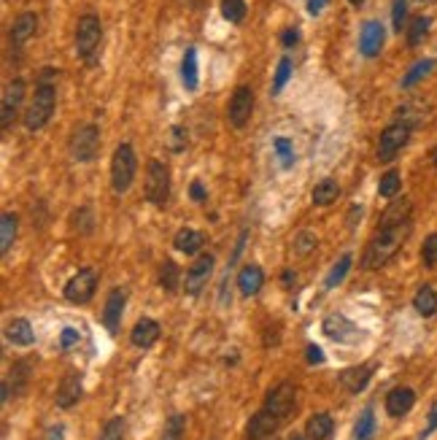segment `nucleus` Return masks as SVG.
<instances>
[{
	"label": "nucleus",
	"mask_w": 437,
	"mask_h": 440,
	"mask_svg": "<svg viewBox=\"0 0 437 440\" xmlns=\"http://www.w3.org/2000/svg\"><path fill=\"white\" fill-rule=\"evenodd\" d=\"M408 235H410V221H405V224H399V227H384V230H378V235L370 241V246H367V252H364L362 265H364L367 270L384 267V265L389 262L394 254L402 249V243H405Z\"/></svg>",
	"instance_id": "1"
},
{
	"label": "nucleus",
	"mask_w": 437,
	"mask_h": 440,
	"mask_svg": "<svg viewBox=\"0 0 437 440\" xmlns=\"http://www.w3.org/2000/svg\"><path fill=\"white\" fill-rule=\"evenodd\" d=\"M54 103H57L54 84H38L36 95H33V103H30V108L25 114V127L27 130H41L51 119V114H54Z\"/></svg>",
	"instance_id": "2"
},
{
	"label": "nucleus",
	"mask_w": 437,
	"mask_h": 440,
	"mask_svg": "<svg viewBox=\"0 0 437 440\" xmlns=\"http://www.w3.org/2000/svg\"><path fill=\"white\" fill-rule=\"evenodd\" d=\"M138 171V160H135V151H132L130 143H122L116 146L114 151V160H111V186L114 192H127L132 186V178Z\"/></svg>",
	"instance_id": "3"
},
{
	"label": "nucleus",
	"mask_w": 437,
	"mask_h": 440,
	"mask_svg": "<svg viewBox=\"0 0 437 440\" xmlns=\"http://www.w3.org/2000/svg\"><path fill=\"white\" fill-rule=\"evenodd\" d=\"M100 41H103V25H100V19H97L95 14L82 16L79 25H76V51H79V57L87 60V62H95Z\"/></svg>",
	"instance_id": "4"
},
{
	"label": "nucleus",
	"mask_w": 437,
	"mask_h": 440,
	"mask_svg": "<svg viewBox=\"0 0 437 440\" xmlns=\"http://www.w3.org/2000/svg\"><path fill=\"white\" fill-rule=\"evenodd\" d=\"M168 195H171V173L162 162L151 160L149 173H146V200L154 206H162L168 203Z\"/></svg>",
	"instance_id": "5"
},
{
	"label": "nucleus",
	"mask_w": 437,
	"mask_h": 440,
	"mask_svg": "<svg viewBox=\"0 0 437 440\" xmlns=\"http://www.w3.org/2000/svg\"><path fill=\"white\" fill-rule=\"evenodd\" d=\"M321 330L327 338H332L335 343H359L364 338V332L351 321L349 316L343 313H329L324 321H321Z\"/></svg>",
	"instance_id": "6"
},
{
	"label": "nucleus",
	"mask_w": 437,
	"mask_h": 440,
	"mask_svg": "<svg viewBox=\"0 0 437 440\" xmlns=\"http://www.w3.org/2000/svg\"><path fill=\"white\" fill-rule=\"evenodd\" d=\"M100 151V130L95 125H84L73 132L71 138V154L76 162H89Z\"/></svg>",
	"instance_id": "7"
},
{
	"label": "nucleus",
	"mask_w": 437,
	"mask_h": 440,
	"mask_svg": "<svg viewBox=\"0 0 437 440\" xmlns=\"http://www.w3.org/2000/svg\"><path fill=\"white\" fill-rule=\"evenodd\" d=\"M410 140V125L408 122H394L386 130L381 132V143H378V160L381 162H392L397 151Z\"/></svg>",
	"instance_id": "8"
},
{
	"label": "nucleus",
	"mask_w": 437,
	"mask_h": 440,
	"mask_svg": "<svg viewBox=\"0 0 437 440\" xmlns=\"http://www.w3.org/2000/svg\"><path fill=\"white\" fill-rule=\"evenodd\" d=\"M295 405H297V389H295V384H289V381H284V384H278L275 389H270V395L264 400V411H270L275 419H289V413L295 411Z\"/></svg>",
	"instance_id": "9"
},
{
	"label": "nucleus",
	"mask_w": 437,
	"mask_h": 440,
	"mask_svg": "<svg viewBox=\"0 0 437 440\" xmlns=\"http://www.w3.org/2000/svg\"><path fill=\"white\" fill-rule=\"evenodd\" d=\"M254 111V92L249 87H238L229 97V108H227V119L232 127H246Z\"/></svg>",
	"instance_id": "10"
},
{
	"label": "nucleus",
	"mask_w": 437,
	"mask_h": 440,
	"mask_svg": "<svg viewBox=\"0 0 437 440\" xmlns=\"http://www.w3.org/2000/svg\"><path fill=\"white\" fill-rule=\"evenodd\" d=\"M95 286H97L95 270H92V267H84V270H79V273L65 284V297H68L71 303H76V306H84V303L92 300Z\"/></svg>",
	"instance_id": "11"
},
{
	"label": "nucleus",
	"mask_w": 437,
	"mask_h": 440,
	"mask_svg": "<svg viewBox=\"0 0 437 440\" xmlns=\"http://www.w3.org/2000/svg\"><path fill=\"white\" fill-rule=\"evenodd\" d=\"M22 100H25V82H22V79L8 82V84H5V92H3V106H0V125H3V130L11 127L14 117L19 114Z\"/></svg>",
	"instance_id": "12"
},
{
	"label": "nucleus",
	"mask_w": 437,
	"mask_h": 440,
	"mask_svg": "<svg viewBox=\"0 0 437 440\" xmlns=\"http://www.w3.org/2000/svg\"><path fill=\"white\" fill-rule=\"evenodd\" d=\"M211 273H214V257L211 254H203V257H197L195 265H189V270H186V295H200L203 292V286L208 284V278H211Z\"/></svg>",
	"instance_id": "13"
},
{
	"label": "nucleus",
	"mask_w": 437,
	"mask_h": 440,
	"mask_svg": "<svg viewBox=\"0 0 437 440\" xmlns=\"http://www.w3.org/2000/svg\"><path fill=\"white\" fill-rule=\"evenodd\" d=\"M384 49V25L381 22H364L359 33V51L364 57H375Z\"/></svg>",
	"instance_id": "14"
},
{
	"label": "nucleus",
	"mask_w": 437,
	"mask_h": 440,
	"mask_svg": "<svg viewBox=\"0 0 437 440\" xmlns=\"http://www.w3.org/2000/svg\"><path fill=\"white\" fill-rule=\"evenodd\" d=\"M157 338H160V324H157L154 319L143 316V319L135 321V327H132L130 332L132 346H138V349H151V346L157 343Z\"/></svg>",
	"instance_id": "15"
},
{
	"label": "nucleus",
	"mask_w": 437,
	"mask_h": 440,
	"mask_svg": "<svg viewBox=\"0 0 437 440\" xmlns=\"http://www.w3.org/2000/svg\"><path fill=\"white\" fill-rule=\"evenodd\" d=\"M278 424H281V419H275L270 411H260V413H254L251 416V421H249V440H267L275 435V430H278Z\"/></svg>",
	"instance_id": "16"
},
{
	"label": "nucleus",
	"mask_w": 437,
	"mask_h": 440,
	"mask_svg": "<svg viewBox=\"0 0 437 440\" xmlns=\"http://www.w3.org/2000/svg\"><path fill=\"white\" fill-rule=\"evenodd\" d=\"M373 378V367L370 365H356V367H346L340 373V387L351 392V395H359Z\"/></svg>",
	"instance_id": "17"
},
{
	"label": "nucleus",
	"mask_w": 437,
	"mask_h": 440,
	"mask_svg": "<svg viewBox=\"0 0 437 440\" xmlns=\"http://www.w3.org/2000/svg\"><path fill=\"white\" fill-rule=\"evenodd\" d=\"M413 405H416V392H413L410 387H397V389H392V392L386 395V411H389V416H394V419L405 416Z\"/></svg>",
	"instance_id": "18"
},
{
	"label": "nucleus",
	"mask_w": 437,
	"mask_h": 440,
	"mask_svg": "<svg viewBox=\"0 0 437 440\" xmlns=\"http://www.w3.org/2000/svg\"><path fill=\"white\" fill-rule=\"evenodd\" d=\"M122 313H125V292L122 289H114L105 300V310H103V324L108 332H116L119 324H122Z\"/></svg>",
	"instance_id": "19"
},
{
	"label": "nucleus",
	"mask_w": 437,
	"mask_h": 440,
	"mask_svg": "<svg viewBox=\"0 0 437 440\" xmlns=\"http://www.w3.org/2000/svg\"><path fill=\"white\" fill-rule=\"evenodd\" d=\"M82 376L79 373H68L65 378H62V384H60V389H57V405L60 408H73L76 402H79V397H82Z\"/></svg>",
	"instance_id": "20"
},
{
	"label": "nucleus",
	"mask_w": 437,
	"mask_h": 440,
	"mask_svg": "<svg viewBox=\"0 0 437 440\" xmlns=\"http://www.w3.org/2000/svg\"><path fill=\"white\" fill-rule=\"evenodd\" d=\"M264 284V273L260 265H246L240 273H238V286H240V295L243 297H251L262 289Z\"/></svg>",
	"instance_id": "21"
},
{
	"label": "nucleus",
	"mask_w": 437,
	"mask_h": 440,
	"mask_svg": "<svg viewBox=\"0 0 437 440\" xmlns=\"http://www.w3.org/2000/svg\"><path fill=\"white\" fill-rule=\"evenodd\" d=\"M410 211H413V203H410L408 197L392 200L389 208H386L384 217H381V230H384V227H399V224L410 221Z\"/></svg>",
	"instance_id": "22"
},
{
	"label": "nucleus",
	"mask_w": 437,
	"mask_h": 440,
	"mask_svg": "<svg viewBox=\"0 0 437 440\" xmlns=\"http://www.w3.org/2000/svg\"><path fill=\"white\" fill-rule=\"evenodd\" d=\"M36 27H38V16L36 14H22V16H16V22L11 25V41L14 46H22L27 44L33 36H36Z\"/></svg>",
	"instance_id": "23"
},
{
	"label": "nucleus",
	"mask_w": 437,
	"mask_h": 440,
	"mask_svg": "<svg viewBox=\"0 0 437 440\" xmlns=\"http://www.w3.org/2000/svg\"><path fill=\"white\" fill-rule=\"evenodd\" d=\"M5 338H8L14 346H33L36 330H33V324H30L27 319H14V321H8V327H5Z\"/></svg>",
	"instance_id": "24"
},
{
	"label": "nucleus",
	"mask_w": 437,
	"mask_h": 440,
	"mask_svg": "<svg viewBox=\"0 0 437 440\" xmlns=\"http://www.w3.org/2000/svg\"><path fill=\"white\" fill-rule=\"evenodd\" d=\"M203 243H205V235L197 232V230H189V227L178 230V232H175V241H173V246L181 252V254H197V252L203 249Z\"/></svg>",
	"instance_id": "25"
},
{
	"label": "nucleus",
	"mask_w": 437,
	"mask_h": 440,
	"mask_svg": "<svg viewBox=\"0 0 437 440\" xmlns=\"http://www.w3.org/2000/svg\"><path fill=\"white\" fill-rule=\"evenodd\" d=\"M332 427H335V421H332L329 413H313L305 424V438L308 440H327L332 435Z\"/></svg>",
	"instance_id": "26"
},
{
	"label": "nucleus",
	"mask_w": 437,
	"mask_h": 440,
	"mask_svg": "<svg viewBox=\"0 0 437 440\" xmlns=\"http://www.w3.org/2000/svg\"><path fill=\"white\" fill-rule=\"evenodd\" d=\"M338 197H340V186H338L335 178H321L313 186V203L316 206H332Z\"/></svg>",
	"instance_id": "27"
},
{
	"label": "nucleus",
	"mask_w": 437,
	"mask_h": 440,
	"mask_svg": "<svg viewBox=\"0 0 437 440\" xmlns=\"http://www.w3.org/2000/svg\"><path fill=\"white\" fill-rule=\"evenodd\" d=\"M413 308L419 310L421 316H435L437 313V292L429 286V284H424V286L416 292V297H413Z\"/></svg>",
	"instance_id": "28"
},
{
	"label": "nucleus",
	"mask_w": 437,
	"mask_h": 440,
	"mask_svg": "<svg viewBox=\"0 0 437 440\" xmlns=\"http://www.w3.org/2000/svg\"><path fill=\"white\" fill-rule=\"evenodd\" d=\"M181 79L186 89H197V49H186L181 62Z\"/></svg>",
	"instance_id": "29"
},
{
	"label": "nucleus",
	"mask_w": 437,
	"mask_h": 440,
	"mask_svg": "<svg viewBox=\"0 0 437 440\" xmlns=\"http://www.w3.org/2000/svg\"><path fill=\"white\" fill-rule=\"evenodd\" d=\"M16 230H19V219L14 214H3V219H0V252L3 254L11 249V243L16 238Z\"/></svg>",
	"instance_id": "30"
},
{
	"label": "nucleus",
	"mask_w": 437,
	"mask_h": 440,
	"mask_svg": "<svg viewBox=\"0 0 437 440\" xmlns=\"http://www.w3.org/2000/svg\"><path fill=\"white\" fill-rule=\"evenodd\" d=\"M373 435H375V413H373V408H364L362 416L356 419L353 440H370Z\"/></svg>",
	"instance_id": "31"
},
{
	"label": "nucleus",
	"mask_w": 437,
	"mask_h": 440,
	"mask_svg": "<svg viewBox=\"0 0 437 440\" xmlns=\"http://www.w3.org/2000/svg\"><path fill=\"white\" fill-rule=\"evenodd\" d=\"M429 27H432V19L429 16H416L408 27V44L419 46L427 36H429Z\"/></svg>",
	"instance_id": "32"
},
{
	"label": "nucleus",
	"mask_w": 437,
	"mask_h": 440,
	"mask_svg": "<svg viewBox=\"0 0 437 440\" xmlns=\"http://www.w3.org/2000/svg\"><path fill=\"white\" fill-rule=\"evenodd\" d=\"M178 278H181L178 265H175L173 260H165L162 267H160V286H162L165 292H175V289H178Z\"/></svg>",
	"instance_id": "33"
},
{
	"label": "nucleus",
	"mask_w": 437,
	"mask_h": 440,
	"mask_svg": "<svg viewBox=\"0 0 437 440\" xmlns=\"http://www.w3.org/2000/svg\"><path fill=\"white\" fill-rule=\"evenodd\" d=\"M221 14L227 22L240 25L246 19V0H221Z\"/></svg>",
	"instance_id": "34"
},
{
	"label": "nucleus",
	"mask_w": 437,
	"mask_h": 440,
	"mask_svg": "<svg viewBox=\"0 0 437 440\" xmlns=\"http://www.w3.org/2000/svg\"><path fill=\"white\" fill-rule=\"evenodd\" d=\"M435 68V60H421V62H416L408 73H405V79H402V87L408 89V87H413V84H419L429 71Z\"/></svg>",
	"instance_id": "35"
},
{
	"label": "nucleus",
	"mask_w": 437,
	"mask_h": 440,
	"mask_svg": "<svg viewBox=\"0 0 437 440\" xmlns=\"http://www.w3.org/2000/svg\"><path fill=\"white\" fill-rule=\"evenodd\" d=\"M273 149H275V157L281 160L284 168H292V165H295V146L289 143V138L278 135V138L273 140Z\"/></svg>",
	"instance_id": "36"
},
{
	"label": "nucleus",
	"mask_w": 437,
	"mask_h": 440,
	"mask_svg": "<svg viewBox=\"0 0 437 440\" xmlns=\"http://www.w3.org/2000/svg\"><path fill=\"white\" fill-rule=\"evenodd\" d=\"M184 430H186V419L181 413H173L165 427H162V440H181L184 438Z\"/></svg>",
	"instance_id": "37"
},
{
	"label": "nucleus",
	"mask_w": 437,
	"mask_h": 440,
	"mask_svg": "<svg viewBox=\"0 0 437 440\" xmlns=\"http://www.w3.org/2000/svg\"><path fill=\"white\" fill-rule=\"evenodd\" d=\"M289 76H292V60H289V57H281V60H278V68H275V79H273V95H278L281 89L286 87Z\"/></svg>",
	"instance_id": "38"
},
{
	"label": "nucleus",
	"mask_w": 437,
	"mask_h": 440,
	"mask_svg": "<svg viewBox=\"0 0 437 440\" xmlns=\"http://www.w3.org/2000/svg\"><path fill=\"white\" fill-rule=\"evenodd\" d=\"M399 173L397 171H389V173H384L381 176V184H378V192H381V197H394L397 192H399Z\"/></svg>",
	"instance_id": "39"
},
{
	"label": "nucleus",
	"mask_w": 437,
	"mask_h": 440,
	"mask_svg": "<svg viewBox=\"0 0 437 440\" xmlns=\"http://www.w3.org/2000/svg\"><path fill=\"white\" fill-rule=\"evenodd\" d=\"M349 267H351V254H346L340 262L332 267V273L327 276V289H332V286H338L343 278H346V273H349Z\"/></svg>",
	"instance_id": "40"
},
{
	"label": "nucleus",
	"mask_w": 437,
	"mask_h": 440,
	"mask_svg": "<svg viewBox=\"0 0 437 440\" xmlns=\"http://www.w3.org/2000/svg\"><path fill=\"white\" fill-rule=\"evenodd\" d=\"M97 440H125V421H122V419H111V421L103 427V432H100Z\"/></svg>",
	"instance_id": "41"
},
{
	"label": "nucleus",
	"mask_w": 437,
	"mask_h": 440,
	"mask_svg": "<svg viewBox=\"0 0 437 440\" xmlns=\"http://www.w3.org/2000/svg\"><path fill=\"white\" fill-rule=\"evenodd\" d=\"M82 343V335H79V330H73V327H65L62 332H60V349L62 352H71V349H76Z\"/></svg>",
	"instance_id": "42"
},
{
	"label": "nucleus",
	"mask_w": 437,
	"mask_h": 440,
	"mask_svg": "<svg viewBox=\"0 0 437 440\" xmlns=\"http://www.w3.org/2000/svg\"><path fill=\"white\" fill-rule=\"evenodd\" d=\"M421 260L427 267H432L437 265V232L435 235H429L427 241H424V246H421Z\"/></svg>",
	"instance_id": "43"
},
{
	"label": "nucleus",
	"mask_w": 437,
	"mask_h": 440,
	"mask_svg": "<svg viewBox=\"0 0 437 440\" xmlns=\"http://www.w3.org/2000/svg\"><path fill=\"white\" fill-rule=\"evenodd\" d=\"M73 227H76L79 232H92V211H89V208H79V211L73 214Z\"/></svg>",
	"instance_id": "44"
},
{
	"label": "nucleus",
	"mask_w": 437,
	"mask_h": 440,
	"mask_svg": "<svg viewBox=\"0 0 437 440\" xmlns=\"http://www.w3.org/2000/svg\"><path fill=\"white\" fill-rule=\"evenodd\" d=\"M310 249H316V235L313 232H300L295 241V252L297 254H308Z\"/></svg>",
	"instance_id": "45"
},
{
	"label": "nucleus",
	"mask_w": 437,
	"mask_h": 440,
	"mask_svg": "<svg viewBox=\"0 0 437 440\" xmlns=\"http://www.w3.org/2000/svg\"><path fill=\"white\" fill-rule=\"evenodd\" d=\"M405 14H408V0H394L392 22H394V30H397V33H399L402 25H405Z\"/></svg>",
	"instance_id": "46"
},
{
	"label": "nucleus",
	"mask_w": 437,
	"mask_h": 440,
	"mask_svg": "<svg viewBox=\"0 0 437 440\" xmlns=\"http://www.w3.org/2000/svg\"><path fill=\"white\" fill-rule=\"evenodd\" d=\"M184 146H186V130L181 125H175V127H171V149L181 151Z\"/></svg>",
	"instance_id": "47"
},
{
	"label": "nucleus",
	"mask_w": 437,
	"mask_h": 440,
	"mask_svg": "<svg viewBox=\"0 0 437 440\" xmlns=\"http://www.w3.org/2000/svg\"><path fill=\"white\" fill-rule=\"evenodd\" d=\"M189 195H192V200H195V203H205V200H208V195H205V189H203V184H200V181H195V184L189 186Z\"/></svg>",
	"instance_id": "48"
},
{
	"label": "nucleus",
	"mask_w": 437,
	"mask_h": 440,
	"mask_svg": "<svg viewBox=\"0 0 437 440\" xmlns=\"http://www.w3.org/2000/svg\"><path fill=\"white\" fill-rule=\"evenodd\" d=\"M308 362H310V365H321V362H324V354H321V349H319V346H313V343H310V346H308Z\"/></svg>",
	"instance_id": "49"
},
{
	"label": "nucleus",
	"mask_w": 437,
	"mask_h": 440,
	"mask_svg": "<svg viewBox=\"0 0 437 440\" xmlns=\"http://www.w3.org/2000/svg\"><path fill=\"white\" fill-rule=\"evenodd\" d=\"M329 0H305V5H308V11L316 16V14H321L324 11V5H327Z\"/></svg>",
	"instance_id": "50"
},
{
	"label": "nucleus",
	"mask_w": 437,
	"mask_h": 440,
	"mask_svg": "<svg viewBox=\"0 0 437 440\" xmlns=\"http://www.w3.org/2000/svg\"><path fill=\"white\" fill-rule=\"evenodd\" d=\"M281 41H284V46H295L297 41H300V33L292 27V30H286V33L281 36Z\"/></svg>",
	"instance_id": "51"
},
{
	"label": "nucleus",
	"mask_w": 437,
	"mask_h": 440,
	"mask_svg": "<svg viewBox=\"0 0 437 440\" xmlns=\"http://www.w3.org/2000/svg\"><path fill=\"white\" fill-rule=\"evenodd\" d=\"M54 79H57V71H54V68H44V71H41V79H38V84H51Z\"/></svg>",
	"instance_id": "52"
},
{
	"label": "nucleus",
	"mask_w": 437,
	"mask_h": 440,
	"mask_svg": "<svg viewBox=\"0 0 437 440\" xmlns=\"http://www.w3.org/2000/svg\"><path fill=\"white\" fill-rule=\"evenodd\" d=\"M435 427H437V408H432V413H429V427L424 430V435H421V440L429 438V432H435Z\"/></svg>",
	"instance_id": "53"
},
{
	"label": "nucleus",
	"mask_w": 437,
	"mask_h": 440,
	"mask_svg": "<svg viewBox=\"0 0 437 440\" xmlns=\"http://www.w3.org/2000/svg\"><path fill=\"white\" fill-rule=\"evenodd\" d=\"M62 435H65V427H62V424H57V427L49 430V440H62Z\"/></svg>",
	"instance_id": "54"
},
{
	"label": "nucleus",
	"mask_w": 437,
	"mask_h": 440,
	"mask_svg": "<svg viewBox=\"0 0 437 440\" xmlns=\"http://www.w3.org/2000/svg\"><path fill=\"white\" fill-rule=\"evenodd\" d=\"M292 281H295V273H292V270H286V273H284V284H292Z\"/></svg>",
	"instance_id": "55"
},
{
	"label": "nucleus",
	"mask_w": 437,
	"mask_h": 440,
	"mask_svg": "<svg viewBox=\"0 0 437 440\" xmlns=\"http://www.w3.org/2000/svg\"><path fill=\"white\" fill-rule=\"evenodd\" d=\"M289 440H305V438H303V435H292Z\"/></svg>",
	"instance_id": "56"
},
{
	"label": "nucleus",
	"mask_w": 437,
	"mask_h": 440,
	"mask_svg": "<svg viewBox=\"0 0 437 440\" xmlns=\"http://www.w3.org/2000/svg\"><path fill=\"white\" fill-rule=\"evenodd\" d=\"M351 3H353V5H362V3H364V0H351Z\"/></svg>",
	"instance_id": "57"
},
{
	"label": "nucleus",
	"mask_w": 437,
	"mask_h": 440,
	"mask_svg": "<svg viewBox=\"0 0 437 440\" xmlns=\"http://www.w3.org/2000/svg\"><path fill=\"white\" fill-rule=\"evenodd\" d=\"M267 440H278V438H267Z\"/></svg>",
	"instance_id": "58"
}]
</instances>
